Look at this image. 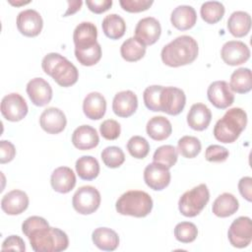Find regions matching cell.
<instances>
[{
  "mask_svg": "<svg viewBox=\"0 0 252 252\" xmlns=\"http://www.w3.org/2000/svg\"><path fill=\"white\" fill-rule=\"evenodd\" d=\"M169 168L159 162L149 163L144 170L145 183L153 190L160 191L168 186L170 182Z\"/></svg>",
  "mask_w": 252,
  "mask_h": 252,
  "instance_id": "8fae6325",
  "label": "cell"
},
{
  "mask_svg": "<svg viewBox=\"0 0 252 252\" xmlns=\"http://www.w3.org/2000/svg\"><path fill=\"white\" fill-rule=\"evenodd\" d=\"M197 41L190 35H180L161 49L162 62L169 67H180L192 63L198 56Z\"/></svg>",
  "mask_w": 252,
  "mask_h": 252,
  "instance_id": "7a4b0ae2",
  "label": "cell"
},
{
  "mask_svg": "<svg viewBox=\"0 0 252 252\" xmlns=\"http://www.w3.org/2000/svg\"><path fill=\"white\" fill-rule=\"evenodd\" d=\"M29 207V197L26 192L15 189L5 194L1 200V209L11 216L20 215Z\"/></svg>",
  "mask_w": 252,
  "mask_h": 252,
  "instance_id": "d6986e66",
  "label": "cell"
},
{
  "mask_svg": "<svg viewBox=\"0 0 252 252\" xmlns=\"http://www.w3.org/2000/svg\"><path fill=\"white\" fill-rule=\"evenodd\" d=\"M212 120V112L204 103H194L187 114L189 127L196 131H203L208 128Z\"/></svg>",
  "mask_w": 252,
  "mask_h": 252,
  "instance_id": "603a6c76",
  "label": "cell"
},
{
  "mask_svg": "<svg viewBox=\"0 0 252 252\" xmlns=\"http://www.w3.org/2000/svg\"><path fill=\"white\" fill-rule=\"evenodd\" d=\"M67 3H68L69 6H68L67 11L63 14V17H67V16L75 14L77 11H79L81 9V6L83 4V2L81 0H76V1L68 0Z\"/></svg>",
  "mask_w": 252,
  "mask_h": 252,
  "instance_id": "681fc988",
  "label": "cell"
},
{
  "mask_svg": "<svg viewBox=\"0 0 252 252\" xmlns=\"http://www.w3.org/2000/svg\"><path fill=\"white\" fill-rule=\"evenodd\" d=\"M77 174L83 180H93L99 173V163L92 156H83L79 158L75 164Z\"/></svg>",
  "mask_w": 252,
  "mask_h": 252,
  "instance_id": "1f68e13d",
  "label": "cell"
},
{
  "mask_svg": "<svg viewBox=\"0 0 252 252\" xmlns=\"http://www.w3.org/2000/svg\"><path fill=\"white\" fill-rule=\"evenodd\" d=\"M238 190L241 196L251 202L252 200V178L250 176L242 177L238 182Z\"/></svg>",
  "mask_w": 252,
  "mask_h": 252,
  "instance_id": "c3c4849f",
  "label": "cell"
},
{
  "mask_svg": "<svg viewBox=\"0 0 252 252\" xmlns=\"http://www.w3.org/2000/svg\"><path fill=\"white\" fill-rule=\"evenodd\" d=\"M41 67L44 73L50 76L60 87L68 88L78 81L79 72L77 67L59 53L50 52L46 54L41 61Z\"/></svg>",
  "mask_w": 252,
  "mask_h": 252,
  "instance_id": "3957f363",
  "label": "cell"
},
{
  "mask_svg": "<svg viewBox=\"0 0 252 252\" xmlns=\"http://www.w3.org/2000/svg\"><path fill=\"white\" fill-rule=\"evenodd\" d=\"M138 107V98L134 92L127 90L117 93L112 100V110L119 117H129Z\"/></svg>",
  "mask_w": 252,
  "mask_h": 252,
  "instance_id": "ac0fdd59",
  "label": "cell"
},
{
  "mask_svg": "<svg viewBox=\"0 0 252 252\" xmlns=\"http://www.w3.org/2000/svg\"><path fill=\"white\" fill-rule=\"evenodd\" d=\"M92 239L94 244L100 250L113 251L119 245V236L111 228L97 227L93 231Z\"/></svg>",
  "mask_w": 252,
  "mask_h": 252,
  "instance_id": "484cf974",
  "label": "cell"
},
{
  "mask_svg": "<svg viewBox=\"0 0 252 252\" xmlns=\"http://www.w3.org/2000/svg\"><path fill=\"white\" fill-rule=\"evenodd\" d=\"M146 131L153 140L163 141L171 135L172 126L167 118L163 116H154L148 121Z\"/></svg>",
  "mask_w": 252,
  "mask_h": 252,
  "instance_id": "f1b7e54d",
  "label": "cell"
},
{
  "mask_svg": "<svg viewBox=\"0 0 252 252\" xmlns=\"http://www.w3.org/2000/svg\"><path fill=\"white\" fill-rule=\"evenodd\" d=\"M97 37V29L91 22H82L74 30L73 41L75 49L89 48L94 45Z\"/></svg>",
  "mask_w": 252,
  "mask_h": 252,
  "instance_id": "44dd1931",
  "label": "cell"
},
{
  "mask_svg": "<svg viewBox=\"0 0 252 252\" xmlns=\"http://www.w3.org/2000/svg\"><path fill=\"white\" fill-rule=\"evenodd\" d=\"M22 231L35 252H60L69 245V238L63 230L49 226L47 220L38 216L26 219L22 224Z\"/></svg>",
  "mask_w": 252,
  "mask_h": 252,
  "instance_id": "6da1fadb",
  "label": "cell"
},
{
  "mask_svg": "<svg viewBox=\"0 0 252 252\" xmlns=\"http://www.w3.org/2000/svg\"><path fill=\"white\" fill-rule=\"evenodd\" d=\"M238 200L231 193H222L217 197L212 206L213 213L219 218H227L237 212Z\"/></svg>",
  "mask_w": 252,
  "mask_h": 252,
  "instance_id": "83f0119b",
  "label": "cell"
},
{
  "mask_svg": "<svg viewBox=\"0 0 252 252\" xmlns=\"http://www.w3.org/2000/svg\"><path fill=\"white\" fill-rule=\"evenodd\" d=\"M227 237L233 247H247L252 240L251 219L249 217H239L235 219L228 228Z\"/></svg>",
  "mask_w": 252,
  "mask_h": 252,
  "instance_id": "9c48e42d",
  "label": "cell"
},
{
  "mask_svg": "<svg viewBox=\"0 0 252 252\" xmlns=\"http://www.w3.org/2000/svg\"><path fill=\"white\" fill-rule=\"evenodd\" d=\"M202 149L200 140L194 136H183L177 142V152L186 158H196Z\"/></svg>",
  "mask_w": 252,
  "mask_h": 252,
  "instance_id": "e575fe53",
  "label": "cell"
},
{
  "mask_svg": "<svg viewBox=\"0 0 252 252\" xmlns=\"http://www.w3.org/2000/svg\"><path fill=\"white\" fill-rule=\"evenodd\" d=\"M228 156V150L220 145H211L205 152V158L211 162H222L226 160Z\"/></svg>",
  "mask_w": 252,
  "mask_h": 252,
  "instance_id": "7bdbcfd3",
  "label": "cell"
},
{
  "mask_svg": "<svg viewBox=\"0 0 252 252\" xmlns=\"http://www.w3.org/2000/svg\"><path fill=\"white\" fill-rule=\"evenodd\" d=\"M50 183L54 191L66 194L75 187L76 175L70 167L59 166L51 173Z\"/></svg>",
  "mask_w": 252,
  "mask_h": 252,
  "instance_id": "7402d4cb",
  "label": "cell"
},
{
  "mask_svg": "<svg viewBox=\"0 0 252 252\" xmlns=\"http://www.w3.org/2000/svg\"><path fill=\"white\" fill-rule=\"evenodd\" d=\"M220 57L227 65H240L250 58V49L240 40H229L222 45L220 49Z\"/></svg>",
  "mask_w": 252,
  "mask_h": 252,
  "instance_id": "5bb4252c",
  "label": "cell"
},
{
  "mask_svg": "<svg viewBox=\"0 0 252 252\" xmlns=\"http://www.w3.org/2000/svg\"><path fill=\"white\" fill-rule=\"evenodd\" d=\"M127 150L133 158L142 159L148 156L150 152V144L142 136H133L127 142Z\"/></svg>",
  "mask_w": 252,
  "mask_h": 252,
  "instance_id": "f35d334b",
  "label": "cell"
},
{
  "mask_svg": "<svg viewBox=\"0 0 252 252\" xmlns=\"http://www.w3.org/2000/svg\"><path fill=\"white\" fill-rule=\"evenodd\" d=\"M17 28L25 36L34 37L38 35L43 27L40 14L33 9H27L20 12L17 16Z\"/></svg>",
  "mask_w": 252,
  "mask_h": 252,
  "instance_id": "4fadbf2b",
  "label": "cell"
},
{
  "mask_svg": "<svg viewBox=\"0 0 252 252\" xmlns=\"http://www.w3.org/2000/svg\"><path fill=\"white\" fill-rule=\"evenodd\" d=\"M170 22L179 31H186L193 28L197 22L195 9L189 5H179L171 13Z\"/></svg>",
  "mask_w": 252,
  "mask_h": 252,
  "instance_id": "d4e9b609",
  "label": "cell"
},
{
  "mask_svg": "<svg viewBox=\"0 0 252 252\" xmlns=\"http://www.w3.org/2000/svg\"><path fill=\"white\" fill-rule=\"evenodd\" d=\"M28 110L25 98L17 93L9 94L1 100V113L8 121L17 122L22 120L28 114Z\"/></svg>",
  "mask_w": 252,
  "mask_h": 252,
  "instance_id": "30bf717a",
  "label": "cell"
},
{
  "mask_svg": "<svg viewBox=\"0 0 252 252\" xmlns=\"http://www.w3.org/2000/svg\"><path fill=\"white\" fill-rule=\"evenodd\" d=\"M100 200V194L96 188L91 185H85L74 193L72 205L74 210L79 214L91 215L98 209Z\"/></svg>",
  "mask_w": 252,
  "mask_h": 252,
  "instance_id": "52a82bcc",
  "label": "cell"
},
{
  "mask_svg": "<svg viewBox=\"0 0 252 252\" xmlns=\"http://www.w3.org/2000/svg\"><path fill=\"white\" fill-rule=\"evenodd\" d=\"M161 33L159 22L154 17L141 19L135 28V38L145 46L156 43Z\"/></svg>",
  "mask_w": 252,
  "mask_h": 252,
  "instance_id": "7c38bea8",
  "label": "cell"
},
{
  "mask_svg": "<svg viewBox=\"0 0 252 252\" xmlns=\"http://www.w3.org/2000/svg\"><path fill=\"white\" fill-rule=\"evenodd\" d=\"M177 158L178 152L171 145H163L158 147L153 156L154 161L162 163L168 168L172 167L176 163Z\"/></svg>",
  "mask_w": 252,
  "mask_h": 252,
  "instance_id": "8d00e7d4",
  "label": "cell"
},
{
  "mask_svg": "<svg viewBox=\"0 0 252 252\" xmlns=\"http://www.w3.org/2000/svg\"><path fill=\"white\" fill-rule=\"evenodd\" d=\"M186 95L176 87H162L159 94V109L169 115H178L185 106Z\"/></svg>",
  "mask_w": 252,
  "mask_h": 252,
  "instance_id": "ba28073f",
  "label": "cell"
},
{
  "mask_svg": "<svg viewBox=\"0 0 252 252\" xmlns=\"http://www.w3.org/2000/svg\"><path fill=\"white\" fill-rule=\"evenodd\" d=\"M16 156L15 146L6 140L0 141V163H7L14 159Z\"/></svg>",
  "mask_w": 252,
  "mask_h": 252,
  "instance_id": "f6af8a7d",
  "label": "cell"
},
{
  "mask_svg": "<svg viewBox=\"0 0 252 252\" xmlns=\"http://www.w3.org/2000/svg\"><path fill=\"white\" fill-rule=\"evenodd\" d=\"M1 249L4 250H16L20 252H24L26 250V245L24 240L18 235H10L8 236L2 243Z\"/></svg>",
  "mask_w": 252,
  "mask_h": 252,
  "instance_id": "bcb514c9",
  "label": "cell"
},
{
  "mask_svg": "<svg viewBox=\"0 0 252 252\" xmlns=\"http://www.w3.org/2000/svg\"><path fill=\"white\" fill-rule=\"evenodd\" d=\"M208 99L219 109H225L234 101V94L225 81L213 82L207 91Z\"/></svg>",
  "mask_w": 252,
  "mask_h": 252,
  "instance_id": "9a60e30c",
  "label": "cell"
},
{
  "mask_svg": "<svg viewBox=\"0 0 252 252\" xmlns=\"http://www.w3.org/2000/svg\"><path fill=\"white\" fill-rule=\"evenodd\" d=\"M224 6L219 1H207L204 2L200 9L202 19L211 25L220 22L224 15Z\"/></svg>",
  "mask_w": 252,
  "mask_h": 252,
  "instance_id": "836d02e7",
  "label": "cell"
},
{
  "mask_svg": "<svg viewBox=\"0 0 252 252\" xmlns=\"http://www.w3.org/2000/svg\"><path fill=\"white\" fill-rule=\"evenodd\" d=\"M226 26L233 36L243 37L250 32L251 16L244 11H235L229 16Z\"/></svg>",
  "mask_w": 252,
  "mask_h": 252,
  "instance_id": "4316f807",
  "label": "cell"
},
{
  "mask_svg": "<svg viewBox=\"0 0 252 252\" xmlns=\"http://www.w3.org/2000/svg\"><path fill=\"white\" fill-rule=\"evenodd\" d=\"M117 213L135 218L147 217L153 209V199L145 191L129 190L116 201Z\"/></svg>",
  "mask_w": 252,
  "mask_h": 252,
  "instance_id": "5b68a950",
  "label": "cell"
},
{
  "mask_svg": "<svg viewBox=\"0 0 252 252\" xmlns=\"http://www.w3.org/2000/svg\"><path fill=\"white\" fill-rule=\"evenodd\" d=\"M198 235L197 226L190 221H181L174 227L175 238L182 243L193 242Z\"/></svg>",
  "mask_w": 252,
  "mask_h": 252,
  "instance_id": "ab89813d",
  "label": "cell"
},
{
  "mask_svg": "<svg viewBox=\"0 0 252 252\" xmlns=\"http://www.w3.org/2000/svg\"><path fill=\"white\" fill-rule=\"evenodd\" d=\"M27 94L36 106H44L52 99V88L42 78H33L27 85Z\"/></svg>",
  "mask_w": 252,
  "mask_h": 252,
  "instance_id": "2e32d148",
  "label": "cell"
},
{
  "mask_svg": "<svg viewBox=\"0 0 252 252\" xmlns=\"http://www.w3.org/2000/svg\"><path fill=\"white\" fill-rule=\"evenodd\" d=\"M163 86L153 85L148 88L143 93V99L146 107L152 111L158 112L159 109V94Z\"/></svg>",
  "mask_w": 252,
  "mask_h": 252,
  "instance_id": "60d3db41",
  "label": "cell"
},
{
  "mask_svg": "<svg viewBox=\"0 0 252 252\" xmlns=\"http://www.w3.org/2000/svg\"><path fill=\"white\" fill-rule=\"evenodd\" d=\"M100 135L106 140H116L121 133L120 124L114 119H106L99 126Z\"/></svg>",
  "mask_w": 252,
  "mask_h": 252,
  "instance_id": "b9f144b4",
  "label": "cell"
},
{
  "mask_svg": "<svg viewBox=\"0 0 252 252\" xmlns=\"http://www.w3.org/2000/svg\"><path fill=\"white\" fill-rule=\"evenodd\" d=\"M120 53L124 60L136 62L142 59L146 54V46L137 40L134 36L127 38L120 47Z\"/></svg>",
  "mask_w": 252,
  "mask_h": 252,
  "instance_id": "d6a6232c",
  "label": "cell"
},
{
  "mask_svg": "<svg viewBox=\"0 0 252 252\" xmlns=\"http://www.w3.org/2000/svg\"><path fill=\"white\" fill-rule=\"evenodd\" d=\"M76 59L83 66L95 65L101 58V47L98 42L89 48L75 49Z\"/></svg>",
  "mask_w": 252,
  "mask_h": 252,
  "instance_id": "d590c367",
  "label": "cell"
},
{
  "mask_svg": "<svg viewBox=\"0 0 252 252\" xmlns=\"http://www.w3.org/2000/svg\"><path fill=\"white\" fill-rule=\"evenodd\" d=\"M99 143L96 130L90 125L77 127L72 134V144L81 151H88L95 148Z\"/></svg>",
  "mask_w": 252,
  "mask_h": 252,
  "instance_id": "ffe728a7",
  "label": "cell"
},
{
  "mask_svg": "<svg viewBox=\"0 0 252 252\" xmlns=\"http://www.w3.org/2000/svg\"><path fill=\"white\" fill-rule=\"evenodd\" d=\"M31 1H12V0H9V3L14 5V6H21V5H26V4H29Z\"/></svg>",
  "mask_w": 252,
  "mask_h": 252,
  "instance_id": "f907efd6",
  "label": "cell"
},
{
  "mask_svg": "<svg viewBox=\"0 0 252 252\" xmlns=\"http://www.w3.org/2000/svg\"><path fill=\"white\" fill-rule=\"evenodd\" d=\"M86 4L90 11L94 14H101L112 6L111 0H87Z\"/></svg>",
  "mask_w": 252,
  "mask_h": 252,
  "instance_id": "7dc6e473",
  "label": "cell"
},
{
  "mask_svg": "<svg viewBox=\"0 0 252 252\" xmlns=\"http://www.w3.org/2000/svg\"><path fill=\"white\" fill-rule=\"evenodd\" d=\"M229 88L237 94H246L252 89V75L249 68H238L230 76Z\"/></svg>",
  "mask_w": 252,
  "mask_h": 252,
  "instance_id": "4dcf8cb0",
  "label": "cell"
},
{
  "mask_svg": "<svg viewBox=\"0 0 252 252\" xmlns=\"http://www.w3.org/2000/svg\"><path fill=\"white\" fill-rule=\"evenodd\" d=\"M210 200L208 186L204 183L199 184L182 194L178 201L179 212L188 218L198 216L206 207Z\"/></svg>",
  "mask_w": 252,
  "mask_h": 252,
  "instance_id": "8992f818",
  "label": "cell"
},
{
  "mask_svg": "<svg viewBox=\"0 0 252 252\" xmlns=\"http://www.w3.org/2000/svg\"><path fill=\"white\" fill-rule=\"evenodd\" d=\"M103 33L110 39L121 38L126 32V24L124 19L117 14H109L102 20Z\"/></svg>",
  "mask_w": 252,
  "mask_h": 252,
  "instance_id": "f546056e",
  "label": "cell"
},
{
  "mask_svg": "<svg viewBox=\"0 0 252 252\" xmlns=\"http://www.w3.org/2000/svg\"><path fill=\"white\" fill-rule=\"evenodd\" d=\"M103 163L109 168H117L125 161L123 151L116 146L106 147L100 154Z\"/></svg>",
  "mask_w": 252,
  "mask_h": 252,
  "instance_id": "74e56055",
  "label": "cell"
},
{
  "mask_svg": "<svg viewBox=\"0 0 252 252\" xmlns=\"http://www.w3.org/2000/svg\"><path fill=\"white\" fill-rule=\"evenodd\" d=\"M122 9L129 13H139L148 10L154 3L153 0H120Z\"/></svg>",
  "mask_w": 252,
  "mask_h": 252,
  "instance_id": "ee69618b",
  "label": "cell"
},
{
  "mask_svg": "<svg viewBox=\"0 0 252 252\" xmlns=\"http://www.w3.org/2000/svg\"><path fill=\"white\" fill-rule=\"evenodd\" d=\"M39 124L42 130L48 134H59L67 124L64 112L57 107H48L39 116Z\"/></svg>",
  "mask_w": 252,
  "mask_h": 252,
  "instance_id": "e0dca14e",
  "label": "cell"
},
{
  "mask_svg": "<svg viewBox=\"0 0 252 252\" xmlns=\"http://www.w3.org/2000/svg\"><path fill=\"white\" fill-rule=\"evenodd\" d=\"M247 125V114L240 107L228 109L214 127L215 138L224 144L236 141Z\"/></svg>",
  "mask_w": 252,
  "mask_h": 252,
  "instance_id": "277c9868",
  "label": "cell"
},
{
  "mask_svg": "<svg viewBox=\"0 0 252 252\" xmlns=\"http://www.w3.org/2000/svg\"><path fill=\"white\" fill-rule=\"evenodd\" d=\"M83 111L92 120L101 119L106 111V100L104 96L97 92H92L87 94L83 101Z\"/></svg>",
  "mask_w": 252,
  "mask_h": 252,
  "instance_id": "cb8c5ba5",
  "label": "cell"
}]
</instances>
